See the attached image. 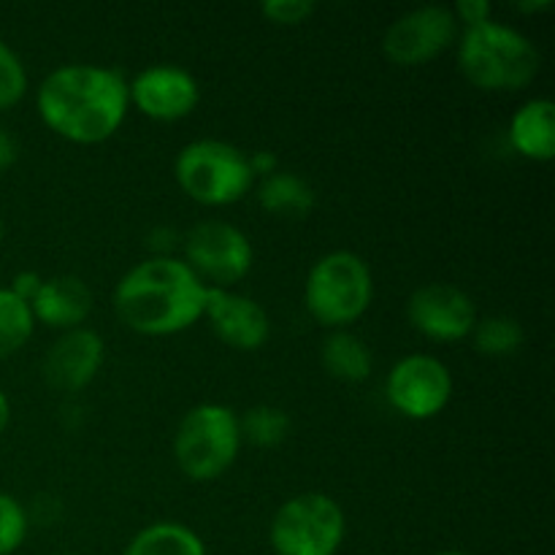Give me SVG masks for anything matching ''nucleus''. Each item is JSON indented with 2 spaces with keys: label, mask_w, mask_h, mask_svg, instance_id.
Masks as SVG:
<instances>
[{
  "label": "nucleus",
  "mask_w": 555,
  "mask_h": 555,
  "mask_svg": "<svg viewBox=\"0 0 555 555\" xmlns=\"http://www.w3.org/2000/svg\"><path fill=\"white\" fill-rule=\"evenodd\" d=\"M434 555H469V553H464V551H439V553H434Z\"/></svg>",
  "instance_id": "2f4dec72"
},
{
  "label": "nucleus",
  "mask_w": 555,
  "mask_h": 555,
  "mask_svg": "<svg viewBox=\"0 0 555 555\" xmlns=\"http://www.w3.org/2000/svg\"><path fill=\"white\" fill-rule=\"evenodd\" d=\"M515 9L524 11V14H542V11L553 9V0H520V3H515Z\"/></svg>",
  "instance_id": "c756f323"
},
{
  "label": "nucleus",
  "mask_w": 555,
  "mask_h": 555,
  "mask_svg": "<svg viewBox=\"0 0 555 555\" xmlns=\"http://www.w3.org/2000/svg\"><path fill=\"white\" fill-rule=\"evenodd\" d=\"M41 282H43V276L36 274V271H20V274H16L14 280H11L9 291L14 293V296H20L22 301L30 304L33 298H36V293H38V287H41Z\"/></svg>",
  "instance_id": "bb28decb"
},
{
  "label": "nucleus",
  "mask_w": 555,
  "mask_h": 555,
  "mask_svg": "<svg viewBox=\"0 0 555 555\" xmlns=\"http://www.w3.org/2000/svg\"><path fill=\"white\" fill-rule=\"evenodd\" d=\"M255 198H258L260 209L271 217H291V220H301V217L312 215L318 206V193L312 184L298 173L280 171L269 173V177L255 182Z\"/></svg>",
  "instance_id": "f3484780"
},
{
  "label": "nucleus",
  "mask_w": 555,
  "mask_h": 555,
  "mask_svg": "<svg viewBox=\"0 0 555 555\" xmlns=\"http://www.w3.org/2000/svg\"><path fill=\"white\" fill-rule=\"evenodd\" d=\"M16 155H20V150H16L14 135L0 128V171H9L16 163Z\"/></svg>",
  "instance_id": "c85d7f7f"
},
{
  "label": "nucleus",
  "mask_w": 555,
  "mask_h": 555,
  "mask_svg": "<svg viewBox=\"0 0 555 555\" xmlns=\"http://www.w3.org/2000/svg\"><path fill=\"white\" fill-rule=\"evenodd\" d=\"M469 339L480 356L507 358L524 347L526 334L524 325L509 314H491V318H477Z\"/></svg>",
  "instance_id": "412c9836"
},
{
  "label": "nucleus",
  "mask_w": 555,
  "mask_h": 555,
  "mask_svg": "<svg viewBox=\"0 0 555 555\" xmlns=\"http://www.w3.org/2000/svg\"><path fill=\"white\" fill-rule=\"evenodd\" d=\"M455 57L464 79L482 92H520L542 68L537 43L518 27L496 22L493 16L459 33Z\"/></svg>",
  "instance_id": "7ed1b4c3"
},
{
  "label": "nucleus",
  "mask_w": 555,
  "mask_h": 555,
  "mask_svg": "<svg viewBox=\"0 0 555 555\" xmlns=\"http://www.w3.org/2000/svg\"><path fill=\"white\" fill-rule=\"evenodd\" d=\"M345 534V509L334 496L320 491L287 499L269 526V542L276 555H336Z\"/></svg>",
  "instance_id": "0eeeda50"
},
{
  "label": "nucleus",
  "mask_w": 555,
  "mask_h": 555,
  "mask_svg": "<svg viewBox=\"0 0 555 555\" xmlns=\"http://www.w3.org/2000/svg\"><path fill=\"white\" fill-rule=\"evenodd\" d=\"M182 260L206 287L231 291L253 271L255 247L228 220H201L182 236Z\"/></svg>",
  "instance_id": "6e6552de"
},
{
  "label": "nucleus",
  "mask_w": 555,
  "mask_h": 555,
  "mask_svg": "<svg viewBox=\"0 0 555 555\" xmlns=\"http://www.w3.org/2000/svg\"><path fill=\"white\" fill-rule=\"evenodd\" d=\"M128 101L155 122H179L198 108L201 87L182 65L155 63L128 81Z\"/></svg>",
  "instance_id": "f8f14e48"
},
{
  "label": "nucleus",
  "mask_w": 555,
  "mask_h": 555,
  "mask_svg": "<svg viewBox=\"0 0 555 555\" xmlns=\"http://www.w3.org/2000/svg\"><path fill=\"white\" fill-rule=\"evenodd\" d=\"M173 179L190 201L209 209L238 204L255 190L249 155L222 139H195L179 150Z\"/></svg>",
  "instance_id": "39448f33"
},
{
  "label": "nucleus",
  "mask_w": 555,
  "mask_h": 555,
  "mask_svg": "<svg viewBox=\"0 0 555 555\" xmlns=\"http://www.w3.org/2000/svg\"><path fill=\"white\" fill-rule=\"evenodd\" d=\"M57 555H74V553H57Z\"/></svg>",
  "instance_id": "72a5a7b5"
},
{
  "label": "nucleus",
  "mask_w": 555,
  "mask_h": 555,
  "mask_svg": "<svg viewBox=\"0 0 555 555\" xmlns=\"http://www.w3.org/2000/svg\"><path fill=\"white\" fill-rule=\"evenodd\" d=\"M122 555H209L198 531L179 520H155L130 537Z\"/></svg>",
  "instance_id": "6ab92c4d"
},
{
  "label": "nucleus",
  "mask_w": 555,
  "mask_h": 555,
  "mask_svg": "<svg viewBox=\"0 0 555 555\" xmlns=\"http://www.w3.org/2000/svg\"><path fill=\"white\" fill-rule=\"evenodd\" d=\"M314 11H318V5L312 0H266L260 5V14L266 16V22L280 27L304 25Z\"/></svg>",
  "instance_id": "393cba45"
},
{
  "label": "nucleus",
  "mask_w": 555,
  "mask_h": 555,
  "mask_svg": "<svg viewBox=\"0 0 555 555\" xmlns=\"http://www.w3.org/2000/svg\"><path fill=\"white\" fill-rule=\"evenodd\" d=\"M92 304L95 298L81 276L57 274L41 282L36 298L30 301V312L36 323L63 334V331L81 328L87 323V318L92 314Z\"/></svg>",
  "instance_id": "2eb2a0df"
},
{
  "label": "nucleus",
  "mask_w": 555,
  "mask_h": 555,
  "mask_svg": "<svg viewBox=\"0 0 555 555\" xmlns=\"http://www.w3.org/2000/svg\"><path fill=\"white\" fill-rule=\"evenodd\" d=\"M249 166H253L255 179H263V177H269V173L280 171V160H276L274 152H269V150L253 152V155H249Z\"/></svg>",
  "instance_id": "cd10ccee"
},
{
  "label": "nucleus",
  "mask_w": 555,
  "mask_h": 555,
  "mask_svg": "<svg viewBox=\"0 0 555 555\" xmlns=\"http://www.w3.org/2000/svg\"><path fill=\"white\" fill-rule=\"evenodd\" d=\"M238 428H242V442L255 444L260 450H271L280 448L291 437L293 421L282 406L258 404L238 415Z\"/></svg>",
  "instance_id": "aec40b11"
},
{
  "label": "nucleus",
  "mask_w": 555,
  "mask_h": 555,
  "mask_svg": "<svg viewBox=\"0 0 555 555\" xmlns=\"http://www.w3.org/2000/svg\"><path fill=\"white\" fill-rule=\"evenodd\" d=\"M103 358H106V345L98 331L87 325L63 331L43 356V379L54 390L79 393L101 374Z\"/></svg>",
  "instance_id": "4468645a"
},
{
  "label": "nucleus",
  "mask_w": 555,
  "mask_h": 555,
  "mask_svg": "<svg viewBox=\"0 0 555 555\" xmlns=\"http://www.w3.org/2000/svg\"><path fill=\"white\" fill-rule=\"evenodd\" d=\"M374 301V274L352 249L320 255L304 282V307L318 325L347 331L369 312Z\"/></svg>",
  "instance_id": "20e7f679"
},
{
  "label": "nucleus",
  "mask_w": 555,
  "mask_h": 555,
  "mask_svg": "<svg viewBox=\"0 0 555 555\" xmlns=\"http://www.w3.org/2000/svg\"><path fill=\"white\" fill-rule=\"evenodd\" d=\"M36 108L60 139L79 146L103 144L128 117V79L108 65H57L38 85Z\"/></svg>",
  "instance_id": "f257e3e1"
},
{
  "label": "nucleus",
  "mask_w": 555,
  "mask_h": 555,
  "mask_svg": "<svg viewBox=\"0 0 555 555\" xmlns=\"http://www.w3.org/2000/svg\"><path fill=\"white\" fill-rule=\"evenodd\" d=\"M9 423H11V401L9 396L0 390V437H3V431L9 428Z\"/></svg>",
  "instance_id": "7c9ffc66"
},
{
  "label": "nucleus",
  "mask_w": 555,
  "mask_h": 555,
  "mask_svg": "<svg viewBox=\"0 0 555 555\" xmlns=\"http://www.w3.org/2000/svg\"><path fill=\"white\" fill-rule=\"evenodd\" d=\"M27 87H30V79H27L25 63L0 38V112L14 108L27 95Z\"/></svg>",
  "instance_id": "5701e85b"
},
{
  "label": "nucleus",
  "mask_w": 555,
  "mask_h": 555,
  "mask_svg": "<svg viewBox=\"0 0 555 555\" xmlns=\"http://www.w3.org/2000/svg\"><path fill=\"white\" fill-rule=\"evenodd\" d=\"M453 372L437 356L412 352L399 358L385 377V399L410 421H431L448 410L453 399Z\"/></svg>",
  "instance_id": "1a4fd4ad"
},
{
  "label": "nucleus",
  "mask_w": 555,
  "mask_h": 555,
  "mask_svg": "<svg viewBox=\"0 0 555 555\" xmlns=\"http://www.w3.org/2000/svg\"><path fill=\"white\" fill-rule=\"evenodd\" d=\"M204 318L222 345L238 352H255L271 339V318L263 304L236 291L209 287Z\"/></svg>",
  "instance_id": "ddd939ff"
},
{
  "label": "nucleus",
  "mask_w": 555,
  "mask_h": 555,
  "mask_svg": "<svg viewBox=\"0 0 555 555\" xmlns=\"http://www.w3.org/2000/svg\"><path fill=\"white\" fill-rule=\"evenodd\" d=\"M509 144L520 157L551 163L555 157V103L551 98H531L515 108L509 119Z\"/></svg>",
  "instance_id": "dca6fc26"
},
{
  "label": "nucleus",
  "mask_w": 555,
  "mask_h": 555,
  "mask_svg": "<svg viewBox=\"0 0 555 555\" xmlns=\"http://www.w3.org/2000/svg\"><path fill=\"white\" fill-rule=\"evenodd\" d=\"M323 369L339 383H363L374 372V356L352 331H331L320 347Z\"/></svg>",
  "instance_id": "a211bd4d"
},
{
  "label": "nucleus",
  "mask_w": 555,
  "mask_h": 555,
  "mask_svg": "<svg viewBox=\"0 0 555 555\" xmlns=\"http://www.w3.org/2000/svg\"><path fill=\"white\" fill-rule=\"evenodd\" d=\"M0 244H3V222H0Z\"/></svg>",
  "instance_id": "473e14b6"
},
{
  "label": "nucleus",
  "mask_w": 555,
  "mask_h": 555,
  "mask_svg": "<svg viewBox=\"0 0 555 555\" xmlns=\"http://www.w3.org/2000/svg\"><path fill=\"white\" fill-rule=\"evenodd\" d=\"M242 444L236 412L217 401H204L179 421L173 461L188 480L211 482L236 464Z\"/></svg>",
  "instance_id": "423d86ee"
},
{
  "label": "nucleus",
  "mask_w": 555,
  "mask_h": 555,
  "mask_svg": "<svg viewBox=\"0 0 555 555\" xmlns=\"http://www.w3.org/2000/svg\"><path fill=\"white\" fill-rule=\"evenodd\" d=\"M27 529H30V515L22 507L20 499L0 491V555H11L22 547Z\"/></svg>",
  "instance_id": "b1692460"
},
{
  "label": "nucleus",
  "mask_w": 555,
  "mask_h": 555,
  "mask_svg": "<svg viewBox=\"0 0 555 555\" xmlns=\"http://www.w3.org/2000/svg\"><path fill=\"white\" fill-rule=\"evenodd\" d=\"M461 25L450 5H417L390 22L383 36V54L401 68H417L459 41Z\"/></svg>",
  "instance_id": "9d476101"
},
{
  "label": "nucleus",
  "mask_w": 555,
  "mask_h": 555,
  "mask_svg": "<svg viewBox=\"0 0 555 555\" xmlns=\"http://www.w3.org/2000/svg\"><path fill=\"white\" fill-rule=\"evenodd\" d=\"M36 331V318L30 312V304L20 296L0 287V361L14 352H20Z\"/></svg>",
  "instance_id": "4be33fe9"
},
{
  "label": "nucleus",
  "mask_w": 555,
  "mask_h": 555,
  "mask_svg": "<svg viewBox=\"0 0 555 555\" xmlns=\"http://www.w3.org/2000/svg\"><path fill=\"white\" fill-rule=\"evenodd\" d=\"M450 9H453L461 27H475L491 20V3L488 0H461V3L450 5Z\"/></svg>",
  "instance_id": "a878e982"
},
{
  "label": "nucleus",
  "mask_w": 555,
  "mask_h": 555,
  "mask_svg": "<svg viewBox=\"0 0 555 555\" xmlns=\"http://www.w3.org/2000/svg\"><path fill=\"white\" fill-rule=\"evenodd\" d=\"M477 307L466 291L450 282H428L406 301V320L421 336L431 341L469 339L477 323Z\"/></svg>",
  "instance_id": "9b49d317"
},
{
  "label": "nucleus",
  "mask_w": 555,
  "mask_h": 555,
  "mask_svg": "<svg viewBox=\"0 0 555 555\" xmlns=\"http://www.w3.org/2000/svg\"><path fill=\"white\" fill-rule=\"evenodd\" d=\"M209 287L177 255L146 258L119 276L114 312L141 336H173L204 320Z\"/></svg>",
  "instance_id": "f03ea898"
}]
</instances>
